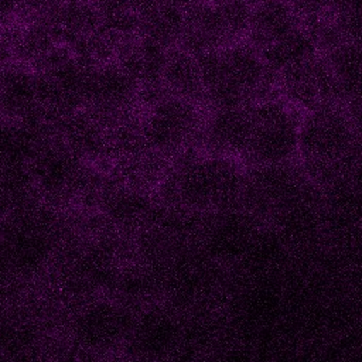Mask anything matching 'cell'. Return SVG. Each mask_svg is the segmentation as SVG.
I'll return each mask as SVG.
<instances>
[{
  "label": "cell",
  "mask_w": 362,
  "mask_h": 362,
  "mask_svg": "<svg viewBox=\"0 0 362 362\" xmlns=\"http://www.w3.org/2000/svg\"><path fill=\"white\" fill-rule=\"evenodd\" d=\"M134 315L115 300H93L79 308L71 322L74 344L86 352H106L124 344Z\"/></svg>",
  "instance_id": "obj_8"
},
{
  "label": "cell",
  "mask_w": 362,
  "mask_h": 362,
  "mask_svg": "<svg viewBox=\"0 0 362 362\" xmlns=\"http://www.w3.org/2000/svg\"><path fill=\"white\" fill-rule=\"evenodd\" d=\"M257 230L255 221L243 212L222 214L206 232L205 249L218 262L242 260Z\"/></svg>",
  "instance_id": "obj_14"
},
{
  "label": "cell",
  "mask_w": 362,
  "mask_h": 362,
  "mask_svg": "<svg viewBox=\"0 0 362 362\" xmlns=\"http://www.w3.org/2000/svg\"><path fill=\"white\" fill-rule=\"evenodd\" d=\"M40 110L35 72L25 66H6L0 71V113L7 120L33 122Z\"/></svg>",
  "instance_id": "obj_16"
},
{
  "label": "cell",
  "mask_w": 362,
  "mask_h": 362,
  "mask_svg": "<svg viewBox=\"0 0 362 362\" xmlns=\"http://www.w3.org/2000/svg\"><path fill=\"white\" fill-rule=\"evenodd\" d=\"M3 62H4V42L0 40V71H1Z\"/></svg>",
  "instance_id": "obj_30"
},
{
  "label": "cell",
  "mask_w": 362,
  "mask_h": 362,
  "mask_svg": "<svg viewBox=\"0 0 362 362\" xmlns=\"http://www.w3.org/2000/svg\"><path fill=\"white\" fill-rule=\"evenodd\" d=\"M281 250V240L276 233L259 229L242 260L253 269H264L276 263Z\"/></svg>",
  "instance_id": "obj_25"
},
{
  "label": "cell",
  "mask_w": 362,
  "mask_h": 362,
  "mask_svg": "<svg viewBox=\"0 0 362 362\" xmlns=\"http://www.w3.org/2000/svg\"><path fill=\"white\" fill-rule=\"evenodd\" d=\"M35 197L62 202L79 192L86 174L79 158L62 140L42 141L27 164Z\"/></svg>",
  "instance_id": "obj_7"
},
{
  "label": "cell",
  "mask_w": 362,
  "mask_h": 362,
  "mask_svg": "<svg viewBox=\"0 0 362 362\" xmlns=\"http://www.w3.org/2000/svg\"><path fill=\"white\" fill-rule=\"evenodd\" d=\"M161 83L173 96L197 105L204 103V86L197 59L178 47L168 49Z\"/></svg>",
  "instance_id": "obj_20"
},
{
  "label": "cell",
  "mask_w": 362,
  "mask_h": 362,
  "mask_svg": "<svg viewBox=\"0 0 362 362\" xmlns=\"http://www.w3.org/2000/svg\"><path fill=\"white\" fill-rule=\"evenodd\" d=\"M266 68L276 78L281 71L318 55L315 42L300 24L290 33L259 51Z\"/></svg>",
  "instance_id": "obj_21"
},
{
  "label": "cell",
  "mask_w": 362,
  "mask_h": 362,
  "mask_svg": "<svg viewBox=\"0 0 362 362\" xmlns=\"http://www.w3.org/2000/svg\"><path fill=\"white\" fill-rule=\"evenodd\" d=\"M243 1H246V3H249V4L252 6V4H255V3H256V1H259V0H243Z\"/></svg>",
  "instance_id": "obj_31"
},
{
  "label": "cell",
  "mask_w": 362,
  "mask_h": 362,
  "mask_svg": "<svg viewBox=\"0 0 362 362\" xmlns=\"http://www.w3.org/2000/svg\"><path fill=\"white\" fill-rule=\"evenodd\" d=\"M35 197L27 164L0 163V215H8L30 206Z\"/></svg>",
  "instance_id": "obj_23"
},
{
  "label": "cell",
  "mask_w": 362,
  "mask_h": 362,
  "mask_svg": "<svg viewBox=\"0 0 362 362\" xmlns=\"http://www.w3.org/2000/svg\"><path fill=\"white\" fill-rule=\"evenodd\" d=\"M55 235L33 206L4 215L0 223V266L10 280L40 276L55 255Z\"/></svg>",
  "instance_id": "obj_3"
},
{
  "label": "cell",
  "mask_w": 362,
  "mask_h": 362,
  "mask_svg": "<svg viewBox=\"0 0 362 362\" xmlns=\"http://www.w3.org/2000/svg\"><path fill=\"white\" fill-rule=\"evenodd\" d=\"M229 44L233 42L214 0H204L184 10L178 48L192 55H199Z\"/></svg>",
  "instance_id": "obj_12"
},
{
  "label": "cell",
  "mask_w": 362,
  "mask_h": 362,
  "mask_svg": "<svg viewBox=\"0 0 362 362\" xmlns=\"http://www.w3.org/2000/svg\"><path fill=\"white\" fill-rule=\"evenodd\" d=\"M167 1H170V3H173V4H175V6H178V7L185 10V8H188V7H191V6L197 4V3H201L204 0H167Z\"/></svg>",
  "instance_id": "obj_29"
},
{
  "label": "cell",
  "mask_w": 362,
  "mask_h": 362,
  "mask_svg": "<svg viewBox=\"0 0 362 362\" xmlns=\"http://www.w3.org/2000/svg\"><path fill=\"white\" fill-rule=\"evenodd\" d=\"M300 24L311 23L327 13V0H287Z\"/></svg>",
  "instance_id": "obj_27"
},
{
  "label": "cell",
  "mask_w": 362,
  "mask_h": 362,
  "mask_svg": "<svg viewBox=\"0 0 362 362\" xmlns=\"http://www.w3.org/2000/svg\"><path fill=\"white\" fill-rule=\"evenodd\" d=\"M174 198L191 211H221L240 195L245 171L238 158L205 153L184 154L170 175Z\"/></svg>",
  "instance_id": "obj_2"
},
{
  "label": "cell",
  "mask_w": 362,
  "mask_h": 362,
  "mask_svg": "<svg viewBox=\"0 0 362 362\" xmlns=\"http://www.w3.org/2000/svg\"><path fill=\"white\" fill-rule=\"evenodd\" d=\"M167 54L165 47L134 35L120 45L115 62L139 88H143L161 82Z\"/></svg>",
  "instance_id": "obj_15"
},
{
  "label": "cell",
  "mask_w": 362,
  "mask_h": 362,
  "mask_svg": "<svg viewBox=\"0 0 362 362\" xmlns=\"http://www.w3.org/2000/svg\"><path fill=\"white\" fill-rule=\"evenodd\" d=\"M335 85L337 100L354 113L361 92V42H344L321 54Z\"/></svg>",
  "instance_id": "obj_19"
},
{
  "label": "cell",
  "mask_w": 362,
  "mask_h": 362,
  "mask_svg": "<svg viewBox=\"0 0 362 362\" xmlns=\"http://www.w3.org/2000/svg\"><path fill=\"white\" fill-rule=\"evenodd\" d=\"M41 143L35 122H0V163L28 164Z\"/></svg>",
  "instance_id": "obj_22"
},
{
  "label": "cell",
  "mask_w": 362,
  "mask_h": 362,
  "mask_svg": "<svg viewBox=\"0 0 362 362\" xmlns=\"http://www.w3.org/2000/svg\"><path fill=\"white\" fill-rule=\"evenodd\" d=\"M276 86L283 100L305 112L338 103L334 81L320 54L277 74Z\"/></svg>",
  "instance_id": "obj_10"
},
{
  "label": "cell",
  "mask_w": 362,
  "mask_h": 362,
  "mask_svg": "<svg viewBox=\"0 0 362 362\" xmlns=\"http://www.w3.org/2000/svg\"><path fill=\"white\" fill-rule=\"evenodd\" d=\"M300 25L287 0H259L250 7L246 28L247 44L262 51Z\"/></svg>",
  "instance_id": "obj_17"
},
{
  "label": "cell",
  "mask_w": 362,
  "mask_h": 362,
  "mask_svg": "<svg viewBox=\"0 0 362 362\" xmlns=\"http://www.w3.org/2000/svg\"><path fill=\"white\" fill-rule=\"evenodd\" d=\"M1 218H3V216H1V215H0V223H1Z\"/></svg>",
  "instance_id": "obj_32"
},
{
  "label": "cell",
  "mask_w": 362,
  "mask_h": 362,
  "mask_svg": "<svg viewBox=\"0 0 362 362\" xmlns=\"http://www.w3.org/2000/svg\"><path fill=\"white\" fill-rule=\"evenodd\" d=\"M23 0H0V21L11 18L20 8Z\"/></svg>",
  "instance_id": "obj_28"
},
{
  "label": "cell",
  "mask_w": 362,
  "mask_h": 362,
  "mask_svg": "<svg viewBox=\"0 0 362 362\" xmlns=\"http://www.w3.org/2000/svg\"><path fill=\"white\" fill-rule=\"evenodd\" d=\"M250 127L243 154L255 167L290 164L298 156L297 109L280 98H263L249 106Z\"/></svg>",
  "instance_id": "obj_4"
},
{
  "label": "cell",
  "mask_w": 362,
  "mask_h": 362,
  "mask_svg": "<svg viewBox=\"0 0 362 362\" xmlns=\"http://www.w3.org/2000/svg\"><path fill=\"white\" fill-rule=\"evenodd\" d=\"M139 86L113 62L92 66L83 89V107L106 126L137 105Z\"/></svg>",
  "instance_id": "obj_9"
},
{
  "label": "cell",
  "mask_w": 362,
  "mask_h": 362,
  "mask_svg": "<svg viewBox=\"0 0 362 362\" xmlns=\"http://www.w3.org/2000/svg\"><path fill=\"white\" fill-rule=\"evenodd\" d=\"M180 335L177 317L165 308L153 307L134 317L124 344L134 358L157 362L174 351Z\"/></svg>",
  "instance_id": "obj_11"
},
{
  "label": "cell",
  "mask_w": 362,
  "mask_h": 362,
  "mask_svg": "<svg viewBox=\"0 0 362 362\" xmlns=\"http://www.w3.org/2000/svg\"><path fill=\"white\" fill-rule=\"evenodd\" d=\"M144 109L140 117L143 139L156 156L181 153L201 132L202 117L194 102L167 95Z\"/></svg>",
  "instance_id": "obj_6"
},
{
  "label": "cell",
  "mask_w": 362,
  "mask_h": 362,
  "mask_svg": "<svg viewBox=\"0 0 362 362\" xmlns=\"http://www.w3.org/2000/svg\"><path fill=\"white\" fill-rule=\"evenodd\" d=\"M249 106L214 109L202 122L201 137L208 153L243 157L250 127Z\"/></svg>",
  "instance_id": "obj_13"
},
{
  "label": "cell",
  "mask_w": 362,
  "mask_h": 362,
  "mask_svg": "<svg viewBox=\"0 0 362 362\" xmlns=\"http://www.w3.org/2000/svg\"><path fill=\"white\" fill-rule=\"evenodd\" d=\"M199 68L204 103L211 109L247 106L270 96L276 78L266 68L260 54L247 42L194 55Z\"/></svg>",
  "instance_id": "obj_1"
},
{
  "label": "cell",
  "mask_w": 362,
  "mask_h": 362,
  "mask_svg": "<svg viewBox=\"0 0 362 362\" xmlns=\"http://www.w3.org/2000/svg\"><path fill=\"white\" fill-rule=\"evenodd\" d=\"M150 204L139 189H119L113 192L106 201V211L109 216L117 222H133L147 212Z\"/></svg>",
  "instance_id": "obj_24"
},
{
  "label": "cell",
  "mask_w": 362,
  "mask_h": 362,
  "mask_svg": "<svg viewBox=\"0 0 362 362\" xmlns=\"http://www.w3.org/2000/svg\"><path fill=\"white\" fill-rule=\"evenodd\" d=\"M184 8L167 0H139L137 35L167 49L175 48L181 35Z\"/></svg>",
  "instance_id": "obj_18"
},
{
  "label": "cell",
  "mask_w": 362,
  "mask_h": 362,
  "mask_svg": "<svg viewBox=\"0 0 362 362\" xmlns=\"http://www.w3.org/2000/svg\"><path fill=\"white\" fill-rule=\"evenodd\" d=\"M356 148L354 115L346 106L331 103L305 112L298 127V156L314 167H334Z\"/></svg>",
  "instance_id": "obj_5"
},
{
  "label": "cell",
  "mask_w": 362,
  "mask_h": 362,
  "mask_svg": "<svg viewBox=\"0 0 362 362\" xmlns=\"http://www.w3.org/2000/svg\"><path fill=\"white\" fill-rule=\"evenodd\" d=\"M325 14L334 18L349 34H361L362 0H327Z\"/></svg>",
  "instance_id": "obj_26"
}]
</instances>
